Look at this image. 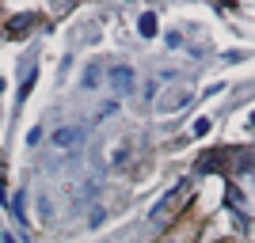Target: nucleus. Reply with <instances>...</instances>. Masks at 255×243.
I'll return each instance as SVG.
<instances>
[{"mask_svg": "<svg viewBox=\"0 0 255 243\" xmlns=\"http://www.w3.org/2000/svg\"><path fill=\"white\" fill-rule=\"evenodd\" d=\"M99 76H103V69H99V65H92V69L84 73V87H96V84H99Z\"/></svg>", "mask_w": 255, "mask_h": 243, "instance_id": "39448f33", "label": "nucleus"}, {"mask_svg": "<svg viewBox=\"0 0 255 243\" xmlns=\"http://www.w3.org/2000/svg\"><path fill=\"white\" fill-rule=\"evenodd\" d=\"M57 145H76V141H80V129H57Z\"/></svg>", "mask_w": 255, "mask_h": 243, "instance_id": "20e7f679", "label": "nucleus"}, {"mask_svg": "<svg viewBox=\"0 0 255 243\" xmlns=\"http://www.w3.org/2000/svg\"><path fill=\"white\" fill-rule=\"evenodd\" d=\"M191 103V91H187V87H175V91H171V95H164L156 103V110H164V114H171V110H183V106Z\"/></svg>", "mask_w": 255, "mask_h": 243, "instance_id": "f03ea898", "label": "nucleus"}, {"mask_svg": "<svg viewBox=\"0 0 255 243\" xmlns=\"http://www.w3.org/2000/svg\"><path fill=\"white\" fill-rule=\"evenodd\" d=\"M31 23H34V15H19V19H11V31L23 34V27H31Z\"/></svg>", "mask_w": 255, "mask_h": 243, "instance_id": "0eeeda50", "label": "nucleus"}, {"mask_svg": "<svg viewBox=\"0 0 255 243\" xmlns=\"http://www.w3.org/2000/svg\"><path fill=\"white\" fill-rule=\"evenodd\" d=\"M137 27H141V38H152V34H156V15L145 11V15L137 19Z\"/></svg>", "mask_w": 255, "mask_h": 243, "instance_id": "7ed1b4c3", "label": "nucleus"}, {"mask_svg": "<svg viewBox=\"0 0 255 243\" xmlns=\"http://www.w3.org/2000/svg\"><path fill=\"white\" fill-rule=\"evenodd\" d=\"M107 84H111V91H115V95H129V91H133V84H137V76H133V69H129V65H115V69H107Z\"/></svg>", "mask_w": 255, "mask_h": 243, "instance_id": "f257e3e1", "label": "nucleus"}, {"mask_svg": "<svg viewBox=\"0 0 255 243\" xmlns=\"http://www.w3.org/2000/svg\"><path fill=\"white\" fill-rule=\"evenodd\" d=\"M191 133L194 137H206V133H210V118H198V122L191 126Z\"/></svg>", "mask_w": 255, "mask_h": 243, "instance_id": "423d86ee", "label": "nucleus"}, {"mask_svg": "<svg viewBox=\"0 0 255 243\" xmlns=\"http://www.w3.org/2000/svg\"><path fill=\"white\" fill-rule=\"evenodd\" d=\"M38 213H42V221H50V217H53V205H50V198H42V201H38Z\"/></svg>", "mask_w": 255, "mask_h": 243, "instance_id": "6e6552de", "label": "nucleus"}, {"mask_svg": "<svg viewBox=\"0 0 255 243\" xmlns=\"http://www.w3.org/2000/svg\"><path fill=\"white\" fill-rule=\"evenodd\" d=\"M0 95H4V80H0Z\"/></svg>", "mask_w": 255, "mask_h": 243, "instance_id": "1a4fd4ad", "label": "nucleus"}]
</instances>
